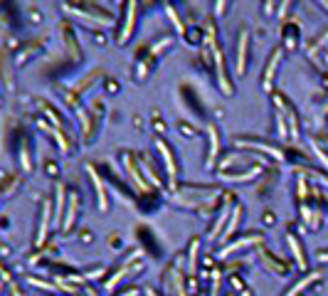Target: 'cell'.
I'll return each instance as SVG.
<instances>
[{"mask_svg": "<svg viewBox=\"0 0 328 296\" xmlns=\"http://www.w3.org/2000/svg\"><path fill=\"white\" fill-rule=\"evenodd\" d=\"M289 244H291V249H294V254H296L298 264L303 266V254H301V249H298V242H296V239H294V237H289Z\"/></svg>", "mask_w": 328, "mask_h": 296, "instance_id": "obj_8", "label": "cell"}, {"mask_svg": "<svg viewBox=\"0 0 328 296\" xmlns=\"http://www.w3.org/2000/svg\"><path fill=\"white\" fill-rule=\"evenodd\" d=\"M47 222H50V205L45 207V212H42V227H40V232H37V244H40V242L45 239L47 230H50V227H47Z\"/></svg>", "mask_w": 328, "mask_h": 296, "instance_id": "obj_3", "label": "cell"}, {"mask_svg": "<svg viewBox=\"0 0 328 296\" xmlns=\"http://www.w3.org/2000/svg\"><path fill=\"white\" fill-rule=\"evenodd\" d=\"M237 220H239V207H235V212H232V220H230V227H227V232H225V235H230V232L237 227Z\"/></svg>", "mask_w": 328, "mask_h": 296, "instance_id": "obj_9", "label": "cell"}, {"mask_svg": "<svg viewBox=\"0 0 328 296\" xmlns=\"http://www.w3.org/2000/svg\"><path fill=\"white\" fill-rule=\"evenodd\" d=\"M74 207H77V198H72V203H69V217H67V225H72V217H74Z\"/></svg>", "mask_w": 328, "mask_h": 296, "instance_id": "obj_11", "label": "cell"}, {"mask_svg": "<svg viewBox=\"0 0 328 296\" xmlns=\"http://www.w3.org/2000/svg\"><path fill=\"white\" fill-rule=\"evenodd\" d=\"M313 279H316V274H311V276H306V279H303V281H298L296 286H294V289H291V291H289V294H286V296H296L298 291H301V289H303V286H306L308 281H313Z\"/></svg>", "mask_w": 328, "mask_h": 296, "instance_id": "obj_7", "label": "cell"}, {"mask_svg": "<svg viewBox=\"0 0 328 296\" xmlns=\"http://www.w3.org/2000/svg\"><path fill=\"white\" fill-rule=\"evenodd\" d=\"M276 59H279V52L271 57V64H269V72H267V87H269V79H271V74H274V67H276Z\"/></svg>", "mask_w": 328, "mask_h": 296, "instance_id": "obj_10", "label": "cell"}, {"mask_svg": "<svg viewBox=\"0 0 328 296\" xmlns=\"http://www.w3.org/2000/svg\"><path fill=\"white\" fill-rule=\"evenodd\" d=\"M158 148L163 151V158H166V166H168V173H171V178H176V163H173V156H171V151L166 148V143H158Z\"/></svg>", "mask_w": 328, "mask_h": 296, "instance_id": "obj_1", "label": "cell"}, {"mask_svg": "<svg viewBox=\"0 0 328 296\" xmlns=\"http://www.w3.org/2000/svg\"><path fill=\"white\" fill-rule=\"evenodd\" d=\"M321 259H323V262H328V254H323V257H321Z\"/></svg>", "mask_w": 328, "mask_h": 296, "instance_id": "obj_12", "label": "cell"}, {"mask_svg": "<svg viewBox=\"0 0 328 296\" xmlns=\"http://www.w3.org/2000/svg\"><path fill=\"white\" fill-rule=\"evenodd\" d=\"M210 138H212V148H210V158L208 163H212L215 161V156H217V151H220V141H217V131H215V126H210Z\"/></svg>", "mask_w": 328, "mask_h": 296, "instance_id": "obj_4", "label": "cell"}, {"mask_svg": "<svg viewBox=\"0 0 328 296\" xmlns=\"http://www.w3.org/2000/svg\"><path fill=\"white\" fill-rule=\"evenodd\" d=\"M62 207H64V193H62V188L57 190V215H55V227L62 222Z\"/></svg>", "mask_w": 328, "mask_h": 296, "instance_id": "obj_6", "label": "cell"}, {"mask_svg": "<svg viewBox=\"0 0 328 296\" xmlns=\"http://www.w3.org/2000/svg\"><path fill=\"white\" fill-rule=\"evenodd\" d=\"M244 50H247V35H242L239 37V57H237V72H242V67H244Z\"/></svg>", "mask_w": 328, "mask_h": 296, "instance_id": "obj_5", "label": "cell"}, {"mask_svg": "<svg viewBox=\"0 0 328 296\" xmlns=\"http://www.w3.org/2000/svg\"><path fill=\"white\" fill-rule=\"evenodd\" d=\"M123 296H133V291H128V294H123Z\"/></svg>", "mask_w": 328, "mask_h": 296, "instance_id": "obj_13", "label": "cell"}, {"mask_svg": "<svg viewBox=\"0 0 328 296\" xmlns=\"http://www.w3.org/2000/svg\"><path fill=\"white\" fill-rule=\"evenodd\" d=\"M89 173H91V180H94V185H96V193H99V207H101V210H106V195H104L101 180L96 178V173H94V171H89Z\"/></svg>", "mask_w": 328, "mask_h": 296, "instance_id": "obj_2", "label": "cell"}]
</instances>
